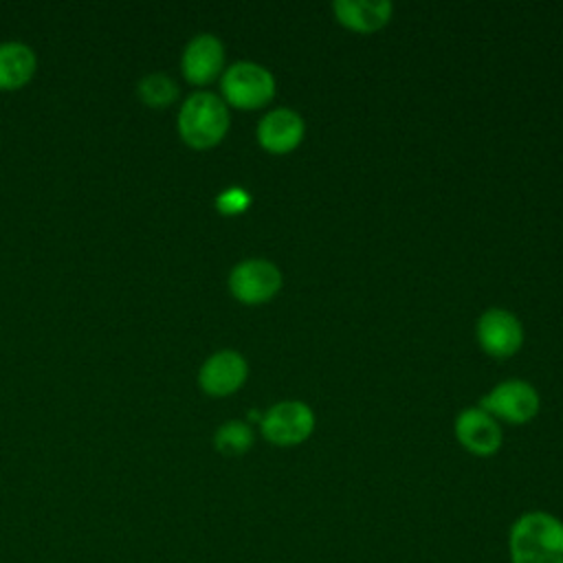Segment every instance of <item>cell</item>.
<instances>
[{
	"mask_svg": "<svg viewBox=\"0 0 563 563\" xmlns=\"http://www.w3.org/2000/svg\"><path fill=\"white\" fill-rule=\"evenodd\" d=\"M262 435L275 446H295L314 431V413L301 400H282L260 420Z\"/></svg>",
	"mask_w": 563,
	"mask_h": 563,
	"instance_id": "277c9868",
	"label": "cell"
},
{
	"mask_svg": "<svg viewBox=\"0 0 563 563\" xmlns=\"http://www.w3.org/2000/svg\"><path fill=\"white\" fill-rule=\"evenodd\" d=\"M229 123L231 117L224 99L209 90H196L183 101L176 125L180 139L187 145L207 150L224 139Z\"/></svg>",
	"mask_w": 563,
	"mask_h": 563,
	"instance_id": "7a4b0ae2",
	"label": "cell"
},
{
	"mask_svg": "<svg viewBox=\"0 0 563 563\" xmlns=\"http://www.w3.org/2000/svg\"><path fill=\"white\" fill-rule=\"evenodd\" d=\"M136 92H139L141 101L147 103L150 108H165V106L176 101L178 84L167 73L154 70V73H147L139 79Z\"/></svg>",
	"mask_w": 563,
	"mask_h": 563,
	"instance_id": "5bb4252c",
	"label": "cell"
},
{
	"mask_svg": "<svg viewBox=\"0 0 563 563\" xmlns=\"http://www.w3.org/2000/svg\"><path fill=\"white\" fill-rule=\"evenodd\" d=\"M37 68L35 51L18 40L0 42V90L24 86Z\"/></svg>",
	"mask_w": 563,
	"mask_h": 563,
	"instance_id": "4fadbf2b",
	"label": "cell"
},
{
	"mask_svg": "<svg viewBox=\"0 0 563 563\" xmlns=\"http://www.w3.org/2000/svg\"><path fill=\"white\" fill-rule=\"evenodd\" d=\"M282 288V271L264 257L238 262L229 273V290L242 303H264Z\"/></svg>",
	"mask_w": 563,
	"mask_h": 563,
	"instance_id": "8992f818",
	"label": "cell"
},
{
	"mask_svg": "<svg viewBox=\"0 0 563 563\" xmlns=\"http://www.w3.org/2000/svg\"><path fill=\"white\" fill-rule=\"evenodd\" d=\"M246 374L249 365L240 352L218 350L200 365L198 383L209 396H229L244 385Z\"/></svg>",
	"mask_w": 563,
	"mask_h": 563,
	"instance_id": "9c48e42d",
	"label": "cell"
},
{
	"mask_svg": "<svg viewBox=\"0 0 563 563\" xmlns=\"http://www.w3.org/2000/svg\"><path fill=\"white\" fill-rule=\"evenodd\" d=\"M336 20L356 33H374L391 18L389 0H336L332 4Z\"/></svg>",
	"mask_w": 563,
	"mask_h": 563,
	"instance_id": "7c38bea8",
	"label": "cell"
},
{
	"mask_svg": "<svg viewBox=\"0 0 563 563\" xmlns=\"http://www.w3.org/2000/svg\"><path fill=\"white\" fill-rule=\"evenodd\" d=\"M251 205V196L242 187H227L216 196V207L224 216H235L242 213Z\"/></svg>",
	"mask_w": 563,
	"mask_h": 563,
	"instance_id": "2e32d148",
	"label": "cell"
},
{
	"mask_svg": "<svg viewBox=\"0 0 563 563\" xmlns=\"http://www.w3.org/2000/svg\"><path fill=\"white\" fill-rule=\"evenodd\" d=\"M455 438L468 453L488 457L499 451L504 433L490 413L479 407H471L455 418Z\"/></svg>",
	"mask_w": 563,
	"mask_h": 563,
	"instance_id": "30bf717a",
	"label": "cell"
},
{
	"mask_svg": "<svg viewBox=\"0 0 563 563\" xmlns=\"http://www.w3.org/2000/svg\"><path fill=\"white\" fill-rule=\"evenodd\" d=\"M213 446L229 457L244 455L253 446V431L244 420H227L216 429Z\"/></svg>",
	"mask_w": 563,
	"mask_h": 563,
	"instance_id": "9a60e30c",
	"label": "cell"
},
{
	"mask_svg": "<svg viewBox=\"0 0 563 563\" xmlns=\"http://www.w3.org/2000/svg\"><path fill=\"white\" fill-rule=\"evenodd\" d=\"M539 402V394L528 380L510 378L497 383L479 400V409L490 413L495 420L501 418L504 422L510 424H523L537 416Z\"/></svg>",
	"mask_w": 563,
	"mask_h": 563,
	"instance_id": "5b68a950",
	"label": "cell"
},
{
	"mask_svg": "<svg viewBox=\"0 0 563 563\" xmlns=\"http://www.w3.org/2000/svg\"><path fill=\"white\" fill-rule=\"evenodd\" d=\"M306 132V123L299 112L290 108H275L266 112L257 123V141L273 154H286L295 150Z\"/></svg>",
	"mask_w": 563,
	"mask_h": 563,
	"instance_id": "8fae6325",
	"label": "cell"
},
{
	"mask_svg": "<svg viewBox=\"0 0 563 563\" xmlns=\"http://www.w3.org/2000/svg\"><path fill=\"white\" fill-rule=\"evenodd\" d=\"M220 90L224 103L240 110H255L275 97V77L266 66L242 59L222 73Z\"/></svg>",
	"mask_w": 563,
	"mask_h": 563,
	"instance_id": "3957f363",
	"label": "cell"
},
{
	"mask_svg": "<svg viewBox=\"0 0 563 563\" xmlns=\"http://www.w3.org/2000/svg\"><path fill=\"white\" fill-rule=\"evenodd\" d=\"M510 563H563V521L545 510L521 512L508 530Z\"/></svg>",
	"mask_w": 563,
	"mask_h": 563,
	"instance_id": "6da1fadb",
	"label": "cell"
},
{
	"mask_svg": "<svg viewBox=\"0 0 563 563\" xmlns=\"http://www.w3.org/2000/svg\"><path fill=\"white\" fill-rule=\"evenodd\" d=\"M477 341L486 354L508 358L519 352L523 343V325L515 312L488 308L477 319Z\"/></svg>",
	"mask_w": 563,
	"mask_h": 563,
	"instance_id": "52a82bcc",
	"label": "cell"
},
{
	"mask_svg": "<svg viewBox=\"0 0 563 563\" xmlns=\"http://www.w3.org/2000/svg\"><path fill=\"white\" fill-rule=\"evenodd\" d=\"M180 68L187 81L205 86L224 73V44L213 33L194 35L183 48Z\"/></svg>",
	"mask_w": 563,
	"mask_h": 563,
	"instance_id": "ba28073f",
	"label": "cell"
}]
</instances>
